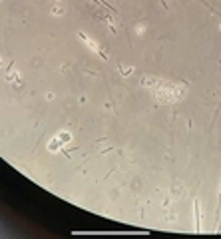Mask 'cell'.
<instances>
[{
  "instance_id": "7a4b0ae2",
  "label": "cell",
  "mask_w": 221,
  "mask_h": 239,
  "mask_svg": "<svg viewBox=\"0 0 221 239\" xmlns=\"http://www.w3.org/2000/svg\"><path fill=\"white\" fill-rule=\"evenodd\" d=\"M60 146H62V142H60V138H54V140L50 142V146H48V147H50V150H52V151H56V150H58Z\"/></svg>"
},
{
  "instance_id": "277c9868",
  "label": "cell",
  "mask_w": 221,
  "mask_h": 239,
  "mask_svg": "<svg viewBox=\"0 0 221 239\" xmlns=\"http://www.w3.org/2000/svg\"><path fill=\"white\" fill-rule=\"evenodd\" d=\"M195 231H199V205L195 201Z\"/></svg>"
},
{
  "instance_id": "6da1fadb",
  "label": "cell",
  "mask_w": 221,
  "mask_h": 239,
  "mask_svg": "<svg viewBox=\"0 0 221 239\" xmlns=\"http://www.w3.org/2000/svg\"><path fill=\"white\" fill-rule=\"evenodd\" d=\"M78 36H80V40H84V42H86V44L90 46V48H92L94 52H98V50H100V48H98V44H96V42H92L90 38H88L86 34H84V32H78Z\"/></svg>"
},
{
  "instance_id": "5b68a950",
  "label": "cell",
  "mask_w": 221,
  "mask_h": 239,
  "mask_svg": "<svg viewBox=\"0 0 221 239\" xmlns=\"http://www.w3.org/2000/svg\"><path fill=\"white\" fill-rule=\"evenodd\" d=\"M120 74L122 76H128V74H131V68H124V66H120Z\"/></svg>"
},
{
  "instance_id": "3957f363",
  "label": "cell",
  "mask_w": 221,
  "mask_h": 239,
  "mask_svg": "<svg viewBox=\"0 0 221 239\" xmlns=\"http://www.w3.org/2000/svg\"><path fill=\"white\" fill-rule=\"evenodd\" d=\"M58 138H60V142H62V143H68L70 140H72V136H70L68 132H62V133H60Z\"/></svg>"
}]
</instances>
